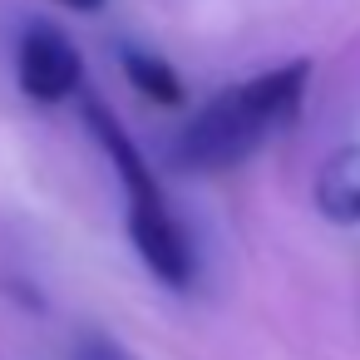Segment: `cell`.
I'll return each mask as SVG.
<instances>
[{
  "label": "cell",
  "mask_w": 360,
  "mask_h": 360,
  "mask_svg": "<svg viewBox=\"0 0 360 360\" xmlns=\"http://www.w3.org/2000/svg\"><path fill=\"white\" fill-rule=\"evenodd\" d=\"M306 84H311V65L291 60V65H276L266 75H252L212 94L193 114V124L178 134V163L198 173H222V168L247 163L271 134H281L301 114Z\"/></svg>",
  "instance_id": "6da1fadb"
},
{
  "label": "cell",
  "mask_w": 360,
  "mask_h": 360,
  "mask_svg": "<svg viewBox=\"0 0 360 360\" xmlns=\"http://www.w3.org/2000/svg\"><path fill=\"white\" fill-rule=\"evenodd\" d=\"M79 114H84V129H89V134L99 139V148L109 153L119 183H124V198H129V237H134L143 266H148L163 286H173V291L193 286V276H198L193 237H188V227L178 222V212L168 207L163 183L153 178L148 158L139 153V143L124 134V124L114 119V109H109L104 99L84 94Z\"/></svg>",
  "instance_id": "7a4b0ae2"
},
{
  "label": "cell",
  "mask_w": 360,
  "mask_h": 360,
  "mask_svg": "<svg viewBox=\"0 0 360 360\" xmlns=\"http://www.w3.org/2000/svg\"><path fill=\"white\" fill-rule=\"evenodd\" d=\"M15 79L20 89L35 99V104H65L70 94H79V79H84V60L79 50L70 45V35L50 20L30 25L20 35V50H15Z\"/></svg>",
  "instance_id": "3957f363"
},
{
  "label": "cell",
  "mask_w": 360,
  "mask_h": 360,
  "mask_svg": "<svg viewBox=\"0 0 360 360\" xmlns=\"http://www.w3.org/2000/svg\"><path fill=\"white\" fill-rule=\"evenodd\" d=\"M311 198L326 222H360V143H345L321 163Z\"/></svg>",
  "instance_id": "277c9868"
},
{
  "label": "cell",
  "mask_w": 360,
  "mask_h": 360,
  "mask_svg": "<svg viewBox=\"0 0 360 360\" xmlns=\"http://www.w3.org/2000/svg\"><path fill=\"white\" fill-rule=\"evenodd\" d=\"M124 75H129V84L143 94V99H153V104H183V79H178V70L168 65V60H158L153 50H124Z\"/></svg>",
  "instance_id": "5b68a950"
},
{
  "label": "cell",
  "mask_w": 360,
  "mask_h": 360,
  "mask_svg": "<svg viewBox=\"0 0 360 360\" xmlns=\"http://www.w3.org/2000/svg\"><path fill=\"white\" fill-rule=\"evenodd\" d=\"M70 360H134L119 340H109V335H99V330H89V335H79V345H75V355Z\"/></svg>",
  "instance_id": "8992f818"
},
{
  "label": "cell",
  "mask_w": 360,
  "mask_h": 360,
  "mask_svg": "<svg viewBox=\"0 0 360 360\" xmlns=\"http://www.w3.org/2000/svg\"><path fill=\"white\" fill-rule=\"evenodd\" d=\"M65 11H79V15H94V11H104V0H60Z\"/></svg>",
  "instance_id": "52a82bcc"
}]
</instances>
